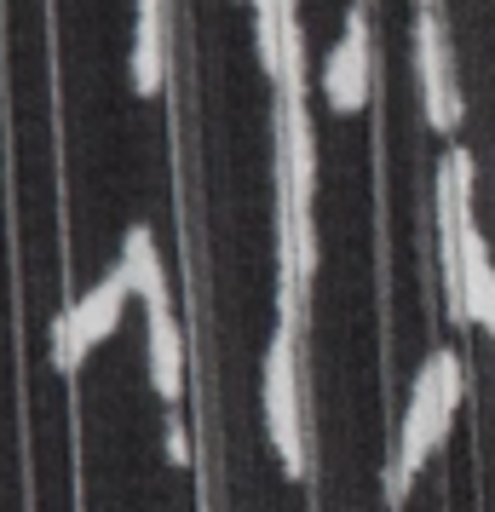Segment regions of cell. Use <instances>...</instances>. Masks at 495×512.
Here are the masks:
<instances>
[{"mask_svg": "<svg viewBox=\"0 0 495 512\" xmlns=\"http://www.w3.org/2000/svg\"><path fill=\"white\" fill-rule=\"evenodd\" d=\"M369 87H375V52H369V18L363 12H346V29L340 41L323 58V98H329L334 116H357L369 104Z\"/></svg>", "mask_w": 495, "mask_h": 512, "instance_id": "277c9868", "label": "cell"}, {"mask_svg": "<svg viewBox=\"0 0 495 512\" xmlns=\"http://www.w3.org/2000/svg\"><path fill=\"white\" fill-rule=\"evenodd\" d=\"M461 392H467L461 351L438 346L421 363L415 386H409V403H403L398 449H392V466H386V495H392V501H403V495H409V484L421 478V466L444 449L449 426H455V409H461Z\"/></svg>", "mask_w": 495, "mask_h": 512, "instance_id": "6da1fadb", "label": "cell"}, {"mask_svg": "<svg viewBox=\"0 0 495 512\" xmlns=\"http://www.w3.org/2000/svg\"><path fill=\"white\" fill-rule=\"evenodd\" d=\"M248 6H254V0H248Z\"/></svg>", "mask_w": 495, "mask_h": 512, "instance_id": "7c38bea8", "label": "cell"}, {"mask_svg": "<svg viewBox=\"0 0 495 512\" xmlns=\"http://www.w3.org/2000/svg\"><path fill=\"white\" fill-rule=\"evenodd\" d=\"M167 455H173V461H190V438H185L179 420H167Z\"/></svg>", "mask_w": 495, "mask_h": 512, "instance_id": "30bf717a", "label": "cell"}, {"mask_svg": "<svg viewBox=\"0 0 495 512\" xmlns=\"http://www.w3.org/2000/svg\"><path fill=\"white\" fill-rule=\"evenodd\" d=\"M260 409H265V438L277 449L288 478H306L311 449H306V392H300V346H294V323H277L271 346H265L260 369Z\"/></svg>", "mask_w": 495, "mask_h": 512, "instance_id": "7a4b0ae2", "label": "cell"}, {"mask_svg": "<svg viewBox=\"0 0 495 512\" xmlns=\"http://www.w3.org/2000/svg\"><path fill=\"white\" fill-rule=\"evenodd\" d=\"M127 300H133V288L121 282V271H110V277H98L81 300L52 323V369L58 374H75L87 357H93L110 334L121 328V317H127Z\"/></svg>", "mask_w": 495, "mask_h": 512, "instance_id": "3957f363", "label": "cell"}, {"mask_svg": "<svg viewBox=\"0 0 495 512\" xmlns=\"http://www.w3.org/2000/svg\"><path fill=\"white\" fill-rule=\"evenodd\" d=\"M144 340H150V386H156V397L179 403V392H185V328H179L173 300L144 305Z\"/></svg>", "mask_w": 495, "mask_h": 512, "instance_id": "8992f818", "label": "cell"}, {"mask_svg": "<svg viewBox=\"0 0 495 512\" xmlns=\"http://www.w3.org/2000/svg\"><path fill=\"white\" fill-rule=\"evenodd\" d=\"M415 70H421V104H426V121L438 133H455L461 121V93H455V70H449V41H444V24L421 12L415 18Z\"/></svg>", "mask_w": 495, "mask_h": 512, "instance_id": "5b68a950", "label": "cell"}, {"mask_svg": "<svg viewBox=\"0 0 495 512\" xmlns=\"http://www.w3.org/2000/svg\"><path fill=\"white\" fill-rule=\"evenodd\" d=\"M116 271H121V282L133 288V300H144V305L173 300V294H167V271H162V254H156V236H150V225H127Z\"/></svg>", "mask_w": 495, "mask_h": 512, "instance_id": "9c48e42d", "label": "cell"}, {"mask_svg": "<svg viewBox=\"0 0 495 512\" xmlns=\"http://www.w3.org/2000/svg\"><path fill=\"white\" fill-rule=\"evenodd\" d=\"M421 12H432V0H421Z\"/></svg>", "mask_w": 495, "mask_h": 512, "instance_id": "8fae6325", "label": "cell"}, {"mask_svg": "<svg viewBox=\"0 0 495 512\" xmlns=\"http://www.w3.org/2000/svg\"><path fill=\"white\" fill-rule=\"evenodd\" d=\"M311 190H317V139L300 98V104H283V202L311 208Z\"/></svg>", "mask_w": 495, "mask_h": 512, "instance_id": "ba28073f", "label": "cell"}, {"mask_svg": "<svg viewBox=\"0 0 495 512\" xmlns=\"http://www.w3.org/2000/svg\"><path fill=\"white\" fill-rule=\"evenodd\" d=\"M127 75H133V93L156 98L167 81V18L162 0H133V58H127Z\"/></svg>", "mask_w": 495, "mask_h": 512, "instance_id": "52a82bcc", "label": "cell"}]
</instances>
